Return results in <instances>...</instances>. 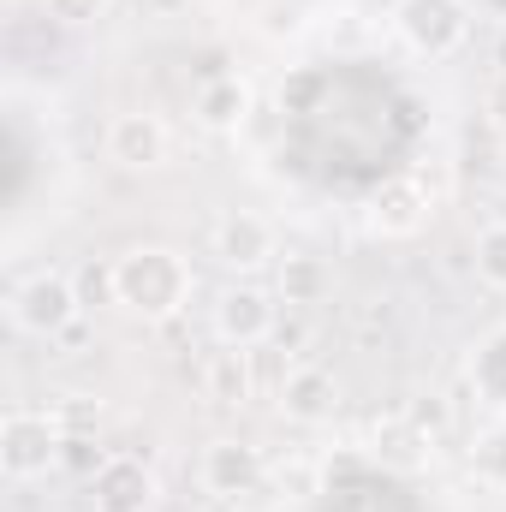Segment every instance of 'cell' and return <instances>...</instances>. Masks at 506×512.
Masks as SVG:
<instances>
[{
    "label": "cell",
    "mask_w": 506,
    "mask_h": 512,
    "mask_svg": "<svg viewBox=\"0 0 506 512\" xmlns=\"http://www.w3.org/2000/svg\"><path fill=\"white\" fill-rule=\"evenodd\" d=\"M114 280H120V304L137 310V316H173L185 298H191V286H197V274H191V262L179 251H167V245H137L114 262Z\"/></svg>",
    "instance_id": "6da1fadb"
},
{
    "label": "cell",
    "mask_w": 506,
    "mask_h": 512,
    "mask_svg": "<svg viewBox=\"0 0 506 512\" xmlns=\"http://www.w3.org/2000/svg\"><path fill=\"white\" fill-rule=\"evenodd\" d=\"M66 459V429L54 423V411H30L12 405L0 417V477L6 483H36Z\"/></svg>",
    "instance_id": "7a4b0ae2"
},
{
    "label": "cell",
    "mask_w": 506,
    "mask_h": 512,
    "mask_svg": "<svg viewBox=\"0 0 506 512\" xmlns=\"http://www.w3.org/2000/svg\"><path fill=\"white\" fill-rule=\"evenodd\" d=\"M78 310H84L78 286H72L66 274H54V268L24 274V280L12 286V298H6L12 328L30 334V340H60V334H72V328H78Z\"/></svg>",
    "instance_id": "3957f363"
},
{
    "label": "cell",
    "mask_w": 506,
    "mask_h": 512,
    "mask_svg": "<svg viewBox=\"0 0 506 512\" xmlns=\"http://www.w3.org/2000/svg\"><path fill=\"white\" fill-rule=\"evenodd\" d=\"M393 30L405 36L411 54L447 60V54H459L465 36H471V6H465V0H399V6H393Z\"/></svg>",
    "instance_id": "277c9868"
},
{
    "label": "cell",
    "mask_w": 506,
    "mask_h": 512,
    "mask_svg": "<svg viewBox=\"0 0 506 512\" xmlns=\"http://www.w3.org/2000/svg\"><path fill=\"white\" fill-rule=\"evenodd\" d=\"M280 256V239H274V221L256 215V209H227L215 221V262L233 268V274H256Z\"/></svg>",
    "instance_id": "5b68a950"
},
{
    "label": "cell",
    "mask_w": 506,
    "mask_h": 512,
    "mask_svg": "<svg viewBox=\"0 0 506 512\" xmlns=\"http://www.w3.org/2000/svg\"><path fill=\"white\" fill-rule=\"evenodd\" d=\"M167 155H173V131L161 114L131 108V114L108 120V161H120L126 173H155V167H167Z\"/></svg>",
    "instance_id": "8992f818"
},
{
    "label": "cell",
    "mask_w": 506,
    "mask_h": 512,
    "mask_svg": "<svg viewBox=\"0 0 506 512\" xmlns=\"http://www.w3.org/2000/svg\"><path fill=\"white\" fill-rule=\"evenodd\" d=\"M274 322H280V310L262 286H227L215 304V340L239 346V352H256L262 340H274Z\"/></svg>",
    "instance_id": "52a82bcc"
},
{
    "label": "cell",
    "mask_w": 506,
    "mask_h": 512,
    "mask_svg": "<svg viewBox=\"0 0 506 512\" xmlns=\"http://www.w3.org/2000/svg\"><path fill=\"white\" fill-rule=\"evenodd\" d=\"M262 471H268L262 447H251V441H209L203 447V465H197V483L215 501H239V495H256Z\"/></svg>",
    "instance_id": "ba28073f"
},
{
    "label": "cell",
    "mask_w": 506,
    "mask_h": 512,
    "mask_svg": "<svg viewBox=\"0 0 506 512\" xmlns=\"http://www.w3.org/2000/svg\"><path fill=\"white\" fill-rule=\"evenodd\" d=\"M155 471L143 459H102L90 471V512H155Z\"/></svg>",
    "instance_id": "9c48e42d"
},
{
    "label": "cell",
    "mask_w": 506,
    "mask_h": 512,
    "mask_svg": "<svg viewBox=\"0 0 506 512\" xmlns=\"http://www.w3.org/2000/svg\"><path fill=\"white\" fill-rule=\"evenodd\" d=\"M334 411H340V382H334V370L298 364V370L280 382V417H286V423L322 429V423H334Z\"/></svg>",
    "instance_id": "30bf717a"
},
{
    "label": "cell",
    "mask_w": 506,
    "mask_h": 512,
    "mask_svg": "<svg viewBox=\"0 0 506 512\" xmlns=\"http://www.w3.org/2000/svg\"><path fill=\"white\" fill-rule=\"evenodd\" d=\"M423 221H429V191H423V179H387L376 191V209H370V227H376L381 239H411V233H423Z\"/></svg>",
    "instance_id": "8fae6325"
},
{
    "label": "cell",
    "mask_w": 506,
    "mask_h": 512,
    "mask_svg": "<svg viewBox=\"0 0 506 512\" xmlns=\"http://www.w3.org/2000/svg\"><path fill=\"white\" fill-rule=\"evenodd\" d=\"M191 114H197V126L203 131H239L245 126V114H251V90H245L239 78H209V84L197 90Z\"/></svg>",
    "instance_id": "7c38bea8"
},
{
    "label": "cell",
    "mask_w": 506,
    "mask_h": 512,
    "mask_svg": "<svg viewBox=\"0 0 506 512\" xmlns=\"http://www.w3.org/2000/svg\"><path fill=\"white\" fill-rule=\"evenodd\" d=\"M328 286H334V274H328L322 256H304V251L280 256V298H286V304H298V310H304V304H322Z\"/></svg>",
    "instance_id": "4fadbf2b"
},
{
    "label": "cell",
    "mask_w": 506,
    "mask_h": 512,
    "mask_svg": "<svg viewBox=\"0 0 506 512\" xmlns=\"http://www.w3.org/2000/svg\"><path fill=\"white\" fill-rule=\"evenodd\" d=\"M203 387H209L215 405H245V399H251V352L221 346V352L203 364Z\"/></svg>",
    "instance_id": "5bb4252c"
},
{
    "label": "cell",
    "mask_w": 506,
    "mask_h": 512,
    "mask_svg": "<svg viewBox=\"0 0 506 512\" xmlns=\"http://www.w3.org/2000/svg\"><path fill=\"white\" fill-rule=\"evenodd\" d=\"M471 387L489 399V405H506V328H495L477 358H471Z\"/></svg>",
    "instance_id": "9a60e30c"
},
{
    "label": "cell",
    "mask_w": 506,
    "mask_h": 512,
    "mask_svg": "<svg viewBox=\"0 0 506 512\" xmlns=\"http://www.w3.org/2000/svg\"><path fill=\"white\" fill-rule=\"evenodd\" d=\"M477 274H483V286L506 292V221L477 233Z\"/></svg>",
    "instance_id": "2e32d148"
},
{
    "label": "cell",
    "mask_w": 506,
    "mask_h": 512,
    "mask_svg": "<svg viewBox=\"0 0 506 512\" xmlns=\"http://www.w3.org/2000/svg\"><path fill=\"white\" fill-rule=\"evenodd\" d=\"M72 286H78V298H84V304H120V280H114V262H84Z\"/></svg>",
    "instance_id": "e0dca14e"
},
{
    "label": "cell",
    "mask_w": 506,
    "mask_h": 512,
    "mask_svg": "<svg viewBox=\"0 0 506 512\" xmlns=\"http://www.w3.org/2000/svg\"><path fill=\"white\" fill-rule=\"evenodd\" d=\"M108 6H114V0H42V12H48L54 24H72V30L108 18Z\"/></svg>",
    "instance_id": "ac0fdd59"
},
{
    "label": "cell",
    "mask_w": 506,
    "mask_h": 512,
    "mask_svg": "<svg viewBox=\"0 0 506 512\" xmlns=\"http://www.w3.org/2000/svg\"><path fill=\"white\" fill-rule=\"evenodd\" d=\"M489 114L506 126V78H495V84H489Z\"/></svg>",
    "instance_id": "d6986e66"
},
{
    "label": "cell",
    "mask_w": 506,
    "mask_h": 512,
    "mask_svg": "<svg viewBox=\"0 0 506 512\" xmlns=\"http://www.w3.org/2000/svg\"><path fill=\"white\" fill-rule=\"evenodd\" d=\"M477 6H483L489 18H506V0H477Z\"/></svg>",
    "instance_id": "ffe728a7"
},
{
    "label": "cell",
    "mask_w": 506,
    "mask_h": 512,
    "mask_svg": "<svg viewBox=\"0 0 506 512\" xmlns=\"http://www.w3.org/2000/svg\"><path fill=\"white\" fill-rule=\"evenodd\" d=\"M501 167H506V143H501Z\"/></svg>",
    "instance_id": "44dd1931"
}]
</instances>
